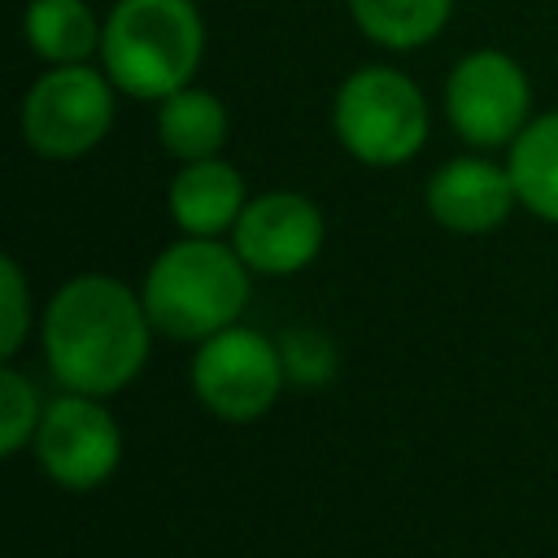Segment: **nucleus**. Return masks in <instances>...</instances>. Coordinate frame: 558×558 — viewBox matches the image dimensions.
Instances as JSON below:
<instances>
[{"mask_svg": "<svg viewBox=\"0 0 558 558\" xmlns=\"http://www.w3.org/2000/svg\"><path fill=\"white\" fill-rule=\"evenodd\" d=\"M0 288H4V331H0V353L13 357L31 331V301H26V275L17 257L0 262Z\"/></svg>", "mask_w": 558, "mask_h": 558, "instance_id": "a211bd4d", "label": "nucleus"}, {"mask_svg": "<svg viewBox=\"0 0 558 558\" xmlns=\"http://www.w3.org/2000/svg\"><path fill=\"white\" fill-rule=\"evenodd\" d=\"M153 318L144 296L113 275H74L52 292L39 318V344L65 392L113 397L148 362Z\"/></svg>", "mask_w": 558, "mask_h": 558, "instance_id": "f257e3e1", "label": "nucleus"}, {"mask_svg": "<svg viewBox=\"0 0 558 558\" xmlns=\"http://www.w3.org/2000/svg\"><path fill=\"white\" fill-rule=\"evenodd\" d=\"M427 100L397 65H362L336 87L331 131L362 166H405L427 144Z\"/></svg>", "mask_w": 558, "mask_h": 558, "instance_id": "20e7f679", "label": "nucleus"}, {"mask_svg": "<svg viewBox=\"0 0 558 558\" xmlns=\"http://www.w3.org/2000/svg\"><path fill=\"white\" fill-rule=\"evenodd\" d=\"M279 340L257 327H222L192 353V392L222 423H257L283 392Z\"/></svg>", "mask_w": 558, "mask_h": 558, "instance_id": "423d86ee", "label": "nucleus"}, {"mask_svg": "<svg viewBox=\"0 0 558 558\" xmlns=\"http://www.w3.org/2000/svg\"><path fill=\"white\" fill-rule=\"evenodd\" d=\"M244 205V174L222 157L179 161V174L166 192V209L183 235H222L235 227Z\"/></svg>", "mask_w": 558, "mask_h": 558, "instance_id": "9b49d317", "label": "nucleus"}, {"mask_svg": "<svg viewBox=\"0 0 558 558\" xmlns=\"http://www.w3.org/2000/svg\"><path fill=\"white\" fill-rule=\"evenodd\" d=\"M39 418H44V401L35 384L17 366H4L0 371V453L17 458L35 440Z\"/></svg>", "mask_w": 558, "mask_h": 558, "instance_id": "f3484780", "label": "nucleus"}, {"mask_svg": "<svg viewBox=\"0 0 558 558\" xmlns=\"http://www.w3.org/2000/svg\"><path fill=\"white\" fill-rule=\"evenodd\" d=\"M248 266L235 244L218 235H183L166 244L144 275V310L153 331L170 340H209L214 331L240 323L248 305Z\"/></svg>", "mask_w": 558, "mask_h": 558, "instance_id": "f03ea898", "label": "nucleus"}, {"mask_svg": "<svg viewBox=\"0 0 558 558\" xmlns=\"http://www.w3.org/2000/svg\"><path fill=\"white\" fill-rule=\"evenodd\" d=\"M227 105L205 87H179L166 100H157V140L174 161H201L218 157L227 144Z\"/></svg>", "mask_w": 558, "mask_h": 558, "instance_id": "4468645a", "label": "nucleus"}, {"mask_svg": "<svg viewBox=\"0 0 558 558\" xmlns=\"http://www.w3.org/2000/svg\"><path fill=\"white\" fill-rule=\"evenodd\" d=\"M205 57L196 0H118L105 17L100 70L122 96L166 100L187 87Z\"/></svg>", "mask_w": 558, "mask_h": 558, "instance_id": "7ed1b4c3", "label": "nucleus"}, {"mask_svg": "<svg viewBox=\"0 0 558 558\" xmlns=\"http://www.w3.org/2000/svg\"><path fill=\"white\" fill-rule=\"evenodd\" d=\"M445 118L471 148H501L532 122L527 70L501 48L466 52L445 78Z\"/></svg>", "mask_w": 558, "mask_h": 558, "instance_id": "0eeeda50", "label": "nucleus"}, {"mask_svg": "<svg viewBox=\"0 0 558 558\" xmlns=\"http://www.w3.org/2000/svg\"><path fill=\"white\" fill-rule=\"evenodd\" d=\"M323 209L301 192L248 196L231 227V244L253 275H296L323 253Z\"/></svg>", "mask_w": 558, "mask_h": 558, "instance_id": "1a4fd4ad", "label": "nucleus"}, {"mask_svg": "<svg viewBox=\"0 0 558 558\" xmlns=\"http://www.w3.org/2000/svg\"><path fill=\"white\" fill-rule=\"evenodd\" d=\"M423 196H427V214L458 235L497 231L519 205L510 170L488 157H453L436 166Z\"/></svg>", "mask_w": 558, "mask_h": 558, "instance_id": "9d476101", "label": "nucleus"}, {"mask_svg": "<svg viewBox=\"0 0 558 558\" xmlns=\"http://www.w3.org/2000/svg\"><path fill=\"white\" fill-rule=\"evenodd\" d=\"M279 357L292 388H327L340 371V353L331 336L318 327H288L279 336Z\"/></svg>", "mask_w": 558, "mask_h": 558, "instance_id": "dca6fc26", "label": "nucleus"}, {"mask_svg": "<svg viewBox=\"0 0 558 558\" xmlns=\"http://www.w3.org/2000/svg\"><path fill=\"white\" fill-rule=\"evenodd\" d=\"M22 39L48 65H78L100 57L105 22L87 0H31L22 9Z\"/></svg>", "mask_w": 558, "mask_h": 558, "instance_id": "f8f14e48", "label": "nucleus"}, {"mask_svg": "<svg viewBox=\"0 0 558 558\" xmlns=\"http://www.w3.org/2000/svg\"><path fill=\"white\" fill-rule=\"evenodd\" d=\"M506 170L514 179L519 205L558 227V109L536 113L510 144H506Z\"/></svg>", "mask_w": 558, "mask_h": 558, "instance_id": "ddd939ff", "label": "nucleus"}, {"mask_svg": "<svg viewBox=\"0 0 558 558\" xmlns=\"http://www.w3.org/2000/svg\"><path fill=\"white\" fill-rule=\"evenodd\" d=\"M113 78L92 61L48 65L22 96L17 126L31 153L48 161L87 157L113 126Z\"/></svg>", "mask_w": 558, "mask_h": 558, "instance_id": "39448f33", "label": "nucleus"}, {"mask_svg": "<svg viewBox=\"0 0 558 558\" xmlns=\"http://www.w3.org/2000/svg\"><path fill=\"white\" fill-rule=\"evenodd\" d=\"M349 13L371 44L410 52L445 31L453 0H349Z\"/></svg>", "mask_w": 558, "mask_h": 558, "instance_id": "2eb2a0df", "label": "nucleus"}, {"mask_svg": "<svg viewBox=\"0 0 558 558\" xmlns=\"http://www.w3.org/2000/svg\"><path fill=\"white\" fill-rule=\"evenodd\" d=\"M31 445L44 475L65 493L100 488L122 462V432L105 410V397L87 392H61L48 401Z\"/></svg>", "mask_w": 558, "mask_h": 558, "instance_id": "6e6552de", "label": "nucleus"}]
</instances>
